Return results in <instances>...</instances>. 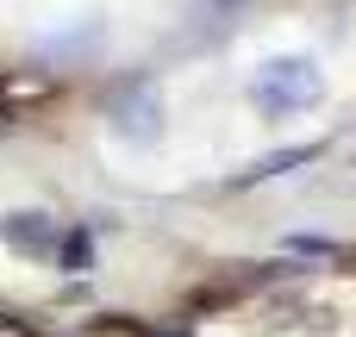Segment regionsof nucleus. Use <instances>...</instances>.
I'll return each mask as SVG.
<instances>
[{"instance_id": "f257e3e1", "label": "nucleus", "mask_w": 356, "mask_h": 337, "mask_svg": "<svg viewBox=\"0 0 356 337\" xmlns=\"http://www.w3.org/2000/svg\"><path fill=\"white\" fill-rule=\"evenodd\" d=\"M319 94H325V81H319V63H313V56H269V63L257 69V81H250V106H257L263 119L307 113Z\"/></svg>"}, {"instance_id": "f03ea898", "label": "nucleus", "mask_w": 356, "mask_h": 337, "mask_svg": "<svg viewBox=\"0 0 356 337\" xmlns=\"http://www.w3.org/2000/svg\"><path fill=\"white\" fill-rule=\"evenodd\" d=\"M106 125H113L119 138H131V144H150V138L163 131V94H156V81H150V75L113 81V88H106Z\"/></svg>"}, {"instance_id": "7ed1b4c3", "label": "nucleus", "mask_w": 356, "mask_h": 337, "mask_svg": "<svg viewBox=\"0 0 356 337\" xmlns=\"http://www.w3.org/2000/svg\"><path fill=\"white\" fill-rule=\"evenodd\" d=\"M0 244L19 250V256H56V219L50 213H6L0 219Z\"/></svg>"}, {"instance_id": "20e7f679", "label": "nucleus", "mask_w": 356, "mask_h": 337, "mask_svg": "<svg viewBox=\"0 0 356 337\" xmlns=\"http://www.w3.org/2000/svg\"><path fill=\"white\" fill-rule=\"evenodd\" d=\"M300 163H319V144H294V150H269V156H257L232 188H257V181H269V175H288V169H300Z\"/></svg>"}, {"instance_id": "39448f33", "label": "nucleus", "mask_w": 356, "mask_h": 337, "mask_svg": "<svg viewBox=\"0 0 356 337\" xmlns=\"http://www.w3.org/2000/svg\"><path fill=\"white\" fill-rule=\"evenodd\" d=\"M56 263H63V269H88V263H94V231L75 225L69 238H56Z\"/></svg>"}, {"instance_id": "423d86ee", "label": "nucleus", "mask_w": 356, "mask_h": 337, "mask_svg": "<svg viewBox=\"0 0 356 337\" xmlns=\"http://www.w3.org/2000/svg\"><path fill=\"white\" fill-rule=\"evenodd\" d=\"M81 337H150V331H144L138 319H119V325H88Z\"/></svg>"}, {"instance_id": "0eeeda50", "label": "nucleus", "mask_w": 356, "mask_h": 337, "mask_svg": "<svg viewBox=\"0 0 356 337\" xmlns=\"http://www.w3.org/2000/svg\"><path fill=\"white\" fill-rule=\"evenodd\" d=\"M0 337H31V325H25V319H13V313H0Z\"/></svg>"}, {"instance_id": "6e6552de", "label": "nucleus", "mask_w": 356, "mask_h": 337, "mask_svg": "<svg viewBox=\"0 0 356 337\" xmlns=\"http://www.w3.org/2000/svg\"><path fill=\"white\" fill-rule=\"evenodd\" d=\"M213 6H219V13H232V6H244V0H213Z\"/></svg>"}]
</instances>
